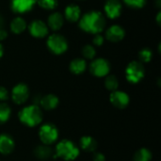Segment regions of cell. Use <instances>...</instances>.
Listing matches in <instances>:
<instances>
[{"mask_svg": "<svg viewBox=\"0 0 161 161\" xmlns=\"http://www.w3.org/2000/svg\"><path fill=\"white\" fill-rule=\"evenodd\" d=\"M79 26L85 32L91 34H99L105 29L106 18L100 11H89L80 18Z\"/></svg>", "mask_w": 161, "mask_h": 161, "instance_id": "cell-1", "label": "cell"}, {"mask_svg": "<svg viewBox=\"0 0 161 161\" xmlns=\"http://www.w3.org/2000/svg\"><path fill=\"white\" fill-rule=\"evenodd\" d=\"M20 122L28 127H35L42 121V111L37 104H32L24 107L18 113Z\"/></svg>", "mask_w": 161, "mask_h": 161, "instance_id": "cell-2", "label": "cell"}, {"mask_svg": "<svg viewBox=\"0 0 161 161\" xmlns=\"http://www.w3.org/2000/svg\"><path fill=\"white\" fill-rule=\"evenodd\" d=\"M79 154V148L75 142L69 140H62L57 143L54 157L65 161H72L78 158Z\"/></svg>", "mask_w": 161, "mask_h": 161, "instance_id": "cell-3", "label": "cell"}, {"mask_svg": "<svg viewBox=\"0 0 161 161\" xmlns=\"http://www.w3.org/2000/svg\"><path fill=\"white\" fill-rule=\"evenodd\" d=\"M59 132L58 127L52 123H46L41 125L39 129V139L42 144L53 145L58 140Z\"/></svg>", "mask_w": 161, "mask_h": 161, "instance_id": "cell-4", "label": "cell"}, {"mask_svg": "<svg viewBox=\"0 0 161 161\" xmlns=\"http://www.w3.org/2000/svg\"><path fill=\"white\" fill-rule=\"evenodd\" d=\"M145 75V70L142 62L131 61L125 69V77L129 83L137 84L142 80Z\"/></svg>", "mask_w": 161, "mask_h": 161, "instance_id": "cell-5", "label": "cell"}, {"mask_svg": "<svg viewBox=\"0 0 161 161\" xmlns=\"http://www.w3.org/2000/svg\"><path fill=\"white\" fill-rule=\"evenodd\" d=\"M48 49L55 55H61L68 49V42L66 39L59 34H53L47 40Z\"/></svg>", "mask_w": 161, "mask_h": 161, "instance_id": "cell-6", "label": "cell"}, {"mask_svg": "<svg viewBox=\"0 0 161 161\" xmlns=\"http://www.w3.org/2000/svg\"><path fill=\"white\" fill-rule=\"evenodd\" d=\"M110 71V64L105 58H96L90 65V72L96 77H106Z\"/></svg>", "mask_w": 161, "mask_h": 161, "instance_id": "cell-7", "label": "cell"}, {"mask_svg": "<svg viewBox=\"0 0 161 161\" xmlns=\"http://www.w3.org/2000/svg\"><path fill=\"white\" fill-rule=\"evenodd\" d=\"M29 98V89L25 83L16 84L11 90V99L16 105L25 104Z\"/></svg>", "mask_w": 161, "mask_h": 161, "instance_id": "cell-8", "label": "cell"}, {"mask_svg": "<svg viewBox=\"0 0 161 161\" xmlns=\"http://www.w3.org/2000/svg\"><path fill=\"white\" fill-rule=\"evenodd\" d=\"M109 101L114 108L119 109H124L129 105L130 98L126 92L117 90L111 92L109 95Z\"/></svg>", "mask_w": 161, "mask_h": 161, "instance_id": "cell-9", "label": "cell"}, {"mask_svg": "<svg viewBox=\"0 0 161 161\" xmlns=\"http://www.w3.org/2000/svg\"><path fill=\"white\" fill-rule=\"evenodd\" d=\"M29 32L35 38H44L48 34V26L42 20H34L29 25Z\"/></svg>", "mask_w": 161, "mask_h": 161, "instance_id": "cell-10", "label": "cell"}, {"mask_svg": "<svg viewBox=\"0 0 161 161\" xmlns=\"http://www.w3.org/2000/svg\"><path fill=\"white\" fill-rule=\"evenodd\" d=\"M105 12L110 19H116L122 12V3L119 0H107L105 4Z\"/></svg>", "mask_w": 161, "mask_h": 161, "instance_id": "cell-11", "label": "cell"}, {"mask_svg": "<svg viewBox=\"0 0 161 161\" xmlns=\"http://www.w3.org/2000/svg\"><path fill=\"white\" fill-rule=\"evenodd\" d=\"M15 148V142L8 134L0 135V154L4 156L10 155Z\"/></svg>", "mask_w": 161, "mask_h": 161, "instance_id": "cell-12", "label": "cell"}, {"mask_svg": "<svg viewBox=\"0 0 161 161\" xmlns=\"http://www.w3.org/2000/svg\"><path fill=\"white\" fill-rule=\"evenodd\" d=\"M38 0H11L10 7L16 13H25L29 11Z\"/></svg>", "mask_w": 161, "mask_h": 161, "instance_id": "cell-13", "label": "cell"}, {"mask_svg": "<svg viewBox=\"0 0 161 161\" xmlns=\"http://www.w3.org/2000/svg\"><path fill=\"white\" fill-rule=\"evenodd\" d=\"M125 29L118 25H113L109 26L106 31V38L112 42H118L122 41L125 38Z\"/></svg>", "mask_w": 161, "mask_h": 161, "instance_id": "cell-14", "label": "cell"}, {"mask_svg": "<svg viewBox=\"0 0 161 161\" xmlns=\"http://www.w3.org/2000/svg\"><path fill=\"white\" fill-rule=\"evenodd\" d=\"M59 104V99L55 94H46L40 98V106L44 110H54L58 108Z\"/></svg>", "mask_w": 161, "mask_h": 161, "instance_id": "cell-15", "label": "cell"}, {"mask_svg": "<svg viewBox=\"0 0 161 161\" xmlns=\"http://www.w3.org/2000/svg\"><path fill=\"white\" fill-rule=\"evenodd\" d=\"M79 146L83 151L94 153L97 149V142L92 136H83L79 140Z\"/></svg>", "mask_w": 161, "mask_h": 161, "instance_id": "cell-16", "label": "cell"}, {"mask_svg": "<svg viewBox=\"0 0 161 161\" xmlns=\"http://www.w3.org/2000/svg\"><path fill=\"white\" fill-rule=\"evenodd\" d=\"M33 153H34V156L40 160H47L54 156V153H53V150L51 149V147L48 145H45V144L37 145L35 147Z\"/></svg>", "mask_w": 161, "mask_h": 161, "instance_id": "cell-17", "label": "cell"}, {"mask_svg": "<svg viewBox=\"0 0 161 161\" xmlns=\"http://www.w3.org/2000/svg\"><path fill=\"white\" fill-rule=\"evenodd\" d=\"M64 14H65V18L68 21L75 23V22H76V21H78L80 19L81 10H80L79 7L77 5L71 4V5L67 6V8H65Z\"/></svg>", "mask_w": 161, "mask_h": 161, "instance_id": "cell-18", "label": "cell"}, {"mask_svg": "<svg viewBox=\"0 0 161 161\" xmlns=\"http://www.w3.org/2000/svg\"><path fill=\"white\" fill-rule=\"evenodd\" d=\"M47 22H48V26L52 30H58L63 25L64 19H63V16L61 15V13L54 12V13L49 15Z\"/></svg>", "mask_w": 161, "mask_h": 161, "instance_id": "cell-19", "label": "cell"}, {"mask_svg": "<svg viewBox=\"0 0 161 161\" xmlns=\"http://www.w3.org/2000/svg\"><path fill=\"white\" fill-rule=\"evenodd\" d=\"M70 71L75 75H81L87 69V62L84 58H75L70 63Z\"/></svg>", "mask_w": 161, "mask_h": 161, "instance_id": "cell-20", "label": "cell"}, {"mask_svg": "<svg viewBox=\"0 0 161 161\" xmlns=\"http://www.w3.org/2000/svg\"><path fill=\"white\" fill-rule=\"evenodd\" d=\"M25 28H26V23L25 19H23L22 17H16L10 23V29L15 34H20L24 32Z\"/></svg>", "mask_w": 161, "mask_h": 161, "instance_id": "cell-21", "label": "cell"}, {"mask_svg": "<svg viewBox=\"0 0 161 161\" xmlns=\"http://www.w3.org/2000/svg\"><path fill=\"white\" fill-rule=\"evenodd\" d=\"M153 158L152 153L147 148H141L139 149L133 157L134 161H151Z\"/></svg>", "mask_w": 161, "mask_h": 161, "instance_id": "cell-22", "label": "cell"}, {"mask_svg": "<svg viewBox=\"0 0 161 161\" xmlns=\"http://www.w3.org/2000/svg\"><path fill=\"white\" fill-rule=\"evenodd\" d=\"M11 115V109L5 102H0V125L7 123Z\"/></svg>", "mask_w": 161, "mask_h": 161, "instance_id": "cell-23", "label": "cell"}, {"mask_svg": "<svg viewBox=\"0 0 161 161\" xmlns=\"http://www.w3.org/2000/svg\"><path fill=\"white\" fill-rule=\"evenodd\" d=\"M105 87L110 92L117 91L119 88V80L113 75H108L105 79Z\"/></svg>", "mask_w": 161, "mask_h": 161, "instance_id": "cell-24", "label": "cell"}, {"mask_svg": "<svg viewBox=\"0 0 161 161\" xmlns=\"http://www.w3.org/2000/svg\"><path fill=\"white\" fill-rule=\"evenodd\" d=\"M82 55L87 59H93L96 55L95 48L92 45L87 44V45L83 46V48H82Z\"/></svg>", "mask_w": 161, "mask_h": 161, "instance_id": "cell-25", "label": "cell"}, {"mask_svg": "<svg viewBox=\"0 0 161 161\" xmlns=\"http://www.w3.org/2000/svg\"><path fill=\"white\" fill-rule=\"evenodd\" d=\"M37 2L41 8L48 10L54 9L58 6V0H38Z\"/></svg>", "mask_w": 161, "mask_h": 161, "instance_id": "cell-26", "label": "cell"}, {"mask_svg": "<svg viewBox=\"0 0 161 161\" xmlns=\"http://www.w3.org/2000/svg\"><path fill=\"white\" fill-rule=\"evenodd\" d=\"M152 51L148 48H143L142 50L140 51L139 53V58H140V62H149L152 59Z\"/></svg>", "mask_w": 161, "mask_h": 161, "instance_id": "cell-27", "label": "cell"}, {"mask_svg": "<svg viewBox=\"0 0 161 161\" xmlns=\"http://www.w3.org/2000/svg\"><path fill=\"white\" fill-rule=\"evenodd\" d=\"M124 1L127 6L134 8H141L146 3V0H124Z\"/></svg>", "mask_w": 161, "mask_h": 161, "instance_id": "cell-28", "label": "cell"}, {"mask_svg": "<svg viewBox=\"0 0 161 161\" xmlns=\"http://www.w3.org/2000/svg\"><path fill=\"white\" fill-rule=\"evenodd\" d=\"M8 98H9V92H8V91L5 87L0 86V102H5Z\"/></svg>", "mask_w": 161, "mask_h": 161, "instance_id": "cell-29", "label": "cell"}, {"mask_svg": "<svg viewBox=\"0 0 161 161\" xmlns=\"http://www.w3.org/2000/svg\"><path fill=\"white\" fill-rule=\"evenodd\" d=\"M92 42L96 46H101L104 43V37L101 36L100 34H95V37L93 38Z\"/></svg>", "mask_w": 161, "mask_h": 161, "instance_id": "cell-30", "label": "cell"}, {"mask_svg": "<svg viewBox=\"0 0 161 161\" xmlns=\"http://www.w3.org/2000/svg\"><path fill=\"white\" fill-rule=\"evenodd\" d=\"M92 160L93 161H106V157L103 153H99V152H94L93 153V157H92Z\"/></svg>", "mask_w": 161, "mask_h": 161, "instance_id": "cell-31", "label": "cell"}, {"mask_svg": "<svg viewBox=\"0 0 161 161\" xmlns=\"http://www.w3.org/2000/svg\"><path fill=\"white\" fill-rule=\"evenodd\" d=\"M7 37H8V33H7V31H6L4 28H1V29H0V41L5 40Z\"/></svg>", "mask_w": 161, "mask_h": 161, "instance_id": "cell-32", "label": "cell"}, {"mask_svg": "<svg viewBox=\"0 0 161 161\" xmlns=\"http://www.w3.org/2000/svg\"><path fill=\"white\" fill-rule=\"evenodd\" d=\"M4 24H5V23H4V19L0 16V29H1V28H4V27H3V26H4Z\"/></svg>", "mask_w": 161, "mask_h": 161, "instance_id": "cell-33", "label": "cell"}, {"mask_svg": "<svg viewBox=\"0 0 161 161\" xmlns=\"http://www.w3.org/2000/svg\"><path fill=\"white\" fill-rule=\"evenodd\" d=\"M3 53H4V49H3L2 44L0 43V58H2V56H3Z\"/></svg>", "mask_w": 161, "mask_h": 161, "instance_id": "cell-34", "label": "cell"}, {"mask_svg": "<svg viewBox=\"0 0 161 161\" xmlns=\"http://www.w3.org/2000/svg\"><path fill=\"white\" fill-rule=\"evenodd\" d=\"M157 21H158V24H160V12H158V14Z\"/></svg>", "mask_w": 161, "mask_h": 161, "instance_id": "cell-35", "label": "cell"}]
</instances>
